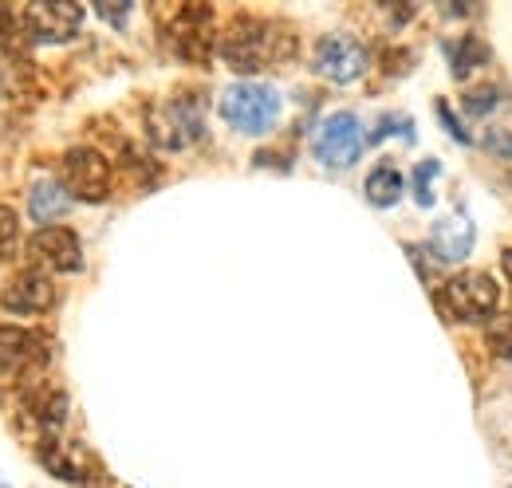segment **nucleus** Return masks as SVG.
<instances>
[{
  "instance_id": "obj_5",
  "label": "nucleus",
  "mask_w": 512,
  "mask_h": 488,
  "mask_svg": "<svg viewBox=\"0 0 512 488\" xmlns=\"http://www.w3.org/2000/svg\"><path fill=\"white\" fill-rule=\"evenodd\" d=\"M312 150L327 170H347L359 162L363 154V126L351 111H335L316 126V138H312Z\"/></svg>"
},
{
  "instance_id": "obj_16",
  "label": "nucleus",
  "mask_w": 512,
  "mask_h": 488,
  "mask_svg": "<svg viewBox=\"0 0 512 488\" xmlns=\"http://www.w3.org/2000/svg\"><path fill=\"white\" fill-rule=\"evenodd\" d=\"M449 56H453V75L461 79V75H469L473 67L489 63V48H485L477 36H461V44H457V48H449Z\"/></svg>"
},
{
  "instance_id": "obj_2",
  "label": "nucleus",
  "mask_w": 512,
  "mask_h": 488,
  "mask_svg": "<svg viewBox=\"0 0 512 488\" xmlns=\"http://www.w3.org/2000/svg\"><path fill=\"white\" fill-rule=\"evenodd\" d=\"M501 304V288L489 272H461L446 280L438 288V307L449 319H461V323H477V319H489Z\"/></svg>"
},
{
  "instance_id": "obj_21",
  "label": "nucleus",
  "mask_w": 512,
  "mask_h": 488,
  "mask_svg": "<svg viewBox=\"0 0 512 488\" xmlns=\"http://www.w3.org/2000/svg\"><path fill=\"white\" fill-rule=\"evenodd\" d=\"M127 12H130L127 0H119V4H107V0H103V4H99V16H103V20H111V24H123V20H127Z\"/></svg>"
},
{
  "instance_id": "obj_10",
  "label": "nucleus",
  "mask_w": 512,
  "mask_h": 488,
  "mask_svg": "<svg viewBox=\"0 0 512 488\" xmlns=\"http://www.w3.org/2000/svg\"><path fill=\"white\" fill-rule=\"evenodd\" d=\"M48 363V343L44 335L28 331V327H0V374L20 378L28 370Z\"/></svg>"
},
{
  "instance_id": "obj_15",
  "label": "nucleus",
  "mask_w": 512,
  "mask_h": 488,
  "mask_svg": "<svg viewBox=\"0 0 512 488\" xmlns=\"http://www.w3.org/2000/svg\"><path fill=\"white\" fill-rule=\"evenodd\" d=\"M402 174L394 170V166H375L371 174H367V201L371 205H379V209H386V205H394L398 197H402Z\"/></svg>"
},
{
  "instance_id": "obj_12",
  "label": "nucleus",
  "mask_w": 512,
  "mask_h": 488,
  "mask_svg": "<svg viewBox=\"0 0 512 488\" xmlns=\"http://www.w3.org/2000/svg\"><path fill=\"white\" fill-rule=\"evenodd\" d=\"M209 28H213V12H209V8H201V4L178 8L174 28H170V32H174V48H178V56H186V60H205L209 48H213Z\"/></svg>"
},
{
  "instance_id": "obj_13",
  "label": "nucleus",
  "mask_w": 512,
  "mask_h": 488,
  "mask_svg": "<svg viewBox=\"0 0 512 488\" xmlns=\"http://www.w3.org/2000/svg\"><path fill=\"white\" fill-rule=\"evenodd\" d=\"M473 241H477V233H473V225H469V217H461V213H453L446 221H438L434 225V252H438V260H446V264H457V260H465L469 252H473Z\"/></svg>"
},
{
  "instance_id": "obj_7",
  "label": "nucleus",
  "mask_w": 512,
  "mask_h": 488,
  "mask_svg": "<svg viewBox=\"0 0 512 488\" xmlns=\"http://www.w3.org/2000/svg\"><path fill=\"white\" fill-rule=\"evenodd\" d=\"M24 24L40 44H67L83 28V8L71 0H36L24 8Z\"/></svg>"
},
{
  "instance_id": "obj_19",
  "label": "nucleus",
  "mask_w": 512,
  "mask_h": 488,
  "mask_svg": "<svg viewBox=\"0 0 512 488\" xmlns=\"http://www.w3.org/2000/svg\"><path fill=\"white\" fill-rule=\"evenodd\" d=\"M461 107H465L469 115H489V111L497 107V87H477V91H469V95L461 99Z\"/></svg>"
},
{
  "instance_id": "obj_14",
  "label": "nucleus",
  "mask_w": 512,
  "mask_h": 488,
  "mask_svg": "<svg viewBox=\"0 0 512 488\" xmlns=\"http://www.w3.org/2000/svg\"><path fill=\"white\" fill-rule=\"evenodd\" d=\"M67 209H71V193H67L64 182H52V178H44V182L32 185V197H28V213H32V221H40V229H48L56 217H64Z\"/></svg>"
},
{
  "instance_id": "obj_4",
  "label": "nucleus",
  "mask_w": 512,
  "mask_h": 488,
  "mask_svg": "<svg viewBox=\"0 0 512 488\" xmlns=\"http://www.w3.org/2000/svg\"><path fill=\"white\" fill-rule=\"evenodd\" d=\"M201 130H205V119H201L197 99L190 95L166 99V103L150 107V115H146V134L162 150H186L190 142L201 138Z\"/></svg>"
},
{
  "instance_id": "obj_20",
  "label": "nucleus",
  "mask_w": 512,
  "mask_h": 488,
  "mask_svg": "<svg viewBox=\"0 0 512 488\" xmlns=\"http://www.w3.org/2000/svg\"><path fill=\"white\" fill-rule=\"evenodd\" d=\"M438 174H442V166H438V162H422V166H418V174H414V189H418V201H422V205H430V201H434L430 182H434Z\"/></svg>"
},
{
  "instance_id": "obj_3",
  "label": "nucleus",
  "mask_w": 512,
  "mask_h": 488,
  "mask_svg": "<svg viewBox=\"0 0 512 488\" xmlns=\"http://www.w3.org/2000/svg\"><path fill=\"white\" fill-rule=\"evenodd\" d=\"M221 119L241 134H264L280 119V95L264 83H233L221 95Z\"/></svg>"
},
{
  "instance_id": "obj_6",
  "label": "nucleus",
  "mask_w": 512,
  "mask_h": 488,
  "mask_svg": "<svg viewBox=\"0 0 512 488\" xmlns=\"http://www.w3.org/2000/svg\"><path fill=\"white\" fill-rule=\"evenodd\" d=\"M64 185L79 201H107L111 197V162L91 146H75L64 154Z\"/></svg>"
},
{
  "instance_id": "obj_22",
  "label": "nucleus",
  "mask_w": 512,
  "mask_h": 488,
  "mask_svg": "<svg viewBox=\"0 0 512 488\" xmlns=\"http://www.w3.org/2000/svg\"><path fill=\"white\" fill-rule=\"evenodd\" d=\"M501 268H505V276H509V284H512V248L501 252Z\"/></svg>"
},
{
  "instance_id": "obj_9",
  "label": "nucleus",
  "mask_w": 512,
  "mask_h": 488,
  "mask_svg": "<svg viewBox=\"0 0 512 488\" xmlns=\"http://www.w3.org/2000/svg\"><path fill=\"white\" fill-rule=\"evenodd\" d=\"M28 256L48 268V272H79L83 268V244L79 237L64 229V225H48V229H36L28 237Z\"/></svg>"
},
{
  "instance_id": "obj_17",
  "label": "nucleus",
  "mask_w": 512,
  "mask_h": 488,
  "mask_svg": "<svg viewBox=\"0 0 512 488\" xmlns=\"http://www.w3.org/2000/svg\"><path fill=\"white\" fill-rule=\"evenodd\" d=\"M485 343H489V351H493L497 359H512V311L509 315H497V319L489 323Z\"/></svg>"
},
{
  "instance_id": "obj_8",
  "label": "nucleus",
  "mask_w": 512,
  "mask_h": 488,
  "mask_svg": "<svg viewBox=\"0 0 512 488\" xmlns=\"http://www.w3.org/2000/svg\"><path fill=\"white\" fill-rule=\"evenodd\" d=\"M316 71H320L323 79L351 83V79H359L367 71V48L355 36H343V32L320 36V44H316Z\"/></svg>"
},
{
  "instance_id": "obj_18",
  "label": "nucleus",
  "mask_w": 512,
  "mask_h": 488,
  "mask_svg": "<svg viewBox=\"0 0 512 488\" xmlns=\"http://www.w3.org/2000/svg\"><path fill=\"white\" fill-rule=\"evenodd\" d=\"M16 241H20V217H16V209L0 205V256H8Z\"/></svg>"
},
{
  "instance_id": "obj_11",
  "label": "nucleus",
  "mask_w": 512,
  "mask_h": 488,
  "mask_svg": "<svg viewBox=\"0 0 512 488\" xmlns=\"http://www.w3.org/2000/svg\"><path fill=\"white\" fill-rule=\"evenodd\" d=\"M0 304L8 307L12 315H44L48 307L56 304V288H52V280H48L40 268H28V272H20V276L4 288Z\"/></svg>"
},
{
  "instance_id": "obj_1",
  "label": "nucleus",
  "mask_w": 512,
  "mask_h": 488,
  "mask_svg": "<svg viewBox=\"0 0 512 488\" xmlns=\"http://www.w3.org/2000/svg\"><path fill=\"white\" fill-rule=\"evenodd\" d=\"M284 28L272 24V20H237L225 36H221V56L233 71H260L268 63L288 60L292 56V36H280Z\"/></svg>"
}]
</instances>
